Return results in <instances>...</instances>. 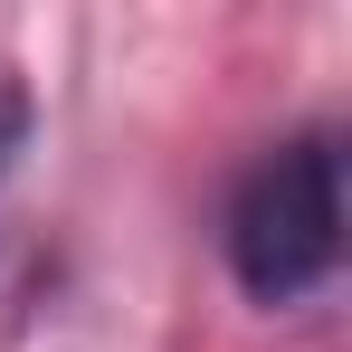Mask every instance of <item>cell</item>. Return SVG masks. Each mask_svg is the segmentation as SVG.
I'll list each match as a JSON object with an SVG mask.
<instances>
[{"instance_id":"cell-1","label":"cell","mask_w":352,"mask_h":352,"mask_svg":"<svg viewBox=\"0 0 352 352\" xmlns=\"http://www.w3.org/2000/svg\"><path fill=\"white\" fill-rule=\"evenodd\" d=\"M343 257V153L333 133H295L238 181L229 267L257 305H305Z\"/></svg>"},{"instance_id":"cell-2","label":"cell","mask_w":352,"mask_h":352,"mask_svg":"<svg viewBox=\"0 0 352 352\" xmlns=\"http://www.w3.org/2000/svg\"><path fill=\"white\" fill-rule=\"evenodd\" d=\"M19 124H29V115H19V96H0V172H10V153H19Z\"/></svg>"}]
</instances>
